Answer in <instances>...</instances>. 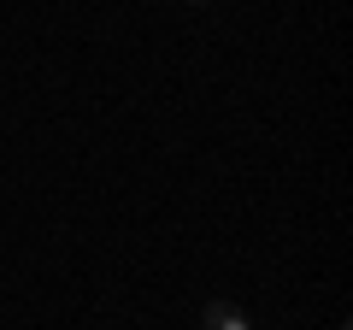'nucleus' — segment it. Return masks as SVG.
<instances>
[{
  "mask_svg": "<svg viewBox=\"0 0 353 330\" xmlns=\"http://www.w3.org/2000/svg\"><path fill=\"white\" fill-rule=\"evenodd\" d=\"M201 330H253V324L241 318V307H230V301H206Z\"/></svg>",
  "mask_w": 353,
  "mask_h": 330,
  "instance_id": "1",
  "label": "nucleus"
},
{
  "mask_svg": "<svg viewBox=\"0 0 353 330\" xmlns=\"http://www.w3.org/2000/svg\"><path fill=\"white\" fill-rule=\"evenodd\" d=\"M189 6H212V0H189Z\"/></svg>",
  "mask_w": 353,
  "mask_h": 330,
  "instance_id": "2",
  "label": "nucleus"
}]
</instances>
